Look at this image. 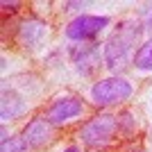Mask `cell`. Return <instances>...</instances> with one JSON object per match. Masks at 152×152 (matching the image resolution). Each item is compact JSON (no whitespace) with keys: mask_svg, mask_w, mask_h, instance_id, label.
Wrapping results in <instances>:
<instances>
[{"mask_svg":"<svg viewBox=\"0 0 152 152\" xmlns=\"http://www.w3.org/2000/svg\"><path fill=\"white\" fill-rule=\"evenodd\" d=\"M134 66L141 70H152V39L141 45L134 55Z\"/></svg>","mask_w":152,"mask_h":152,"instance_id":"10","label":"cell"},{"mask_svg":"<svg viewBox=\"0 0 152 152\" xmlns=\"http://www.w3.org/2000/svg\"><path fill=\"white\" fill-rule=\"evenodd\" d=\"M141 37V25L136 20H123L121 27L107 39L104 43V64L109 68H123L129 64V59L134 61V48L139 43Z\"/></svg>","mask_w":152,"mask_h":152,"instance_id":"1","label":"cell"},{"mask_svg":"<svg viewBox=\"0 0 152 152\" xmlns=\"http://www.w3.org/2000/svg\"><path fill=\"white\" fill-rule=\"evenodd\" d=\"M23 139H25V143L30 148H41L52 139V125L45 121L43 116L32 118L25 125V129H23Z\"/></svg>","mask_w":152,"mask_h":152,"instance_id":"6","label":"cell"},{"mask_svg":"<svg viewBox=\"0 0 152 152\" xmlns=\"http://www.w3.org/2000/svg\"><path fill=\"white\" fill-rule=\"evenodd\" d=\"M84 114V102L73 98V95H64V98H57L50 107L45 109V121L50 125H64V123L73 121L77 116Z\"/></svg>","mask_w":152,"mask_h":152,"instance_id":"5","label":"cell"},{"mask_svg":"<svg viewBox=\"0 0 152 152\" xmlns=\"http://www.w3.org/2000/svg\"><path fill=\"white\" fill-rule=\"evenodd\" d=\"M150 139H152V136H150Z\"/></svg>","mask_w":152,"mask_h":152,"instance_id":"14","label":"cell"},{"mask_svg":"<svg viewBox=\"0 0 152 152\" xmlns=\"http://www.w3.org/2000/svg\"><path fill=\"white\" fill-rule=\"evenodd\" d=\"M148 27L152 30V14H150V18H148Z\"/></svg>","mask_w":152,"mask_h":152,"instance_id":"13","label":"cell"},{"mask_svg":"<svg viewBox=\"0 0 152 152\" xmlns=\"http://www.w3.org/2000/svg\"><path fill=\"white\" fill-rule=\"evenodd\" d=\"M132 95V84L123 80V77H107L93 84L91 89V100L100 107H111V104H121Z\"/></svg>","mask_w":152,"mask_h":152,"instance_id":"2","label":"cell"},{"mask_svg":"<svg viewBox=\"0 0 152 152\" xmlns=\"http://www.w3.org/2000/svg\"><path fill=\"white\" fill-rule=\"evenodd\" d=\"M27 143H25V139L23 136H14V139H9V141H5L2 145H0V152H27Z\"/></svg>","mask_w":152,"mask_h":152,"instance_id":"11","label":"cell"},{"mask_svg":"<svg viewBox=\"0 0 152 152\" xmlns=\"http://www.w3.org/2000/svg\"><path fill=\"white\" fill-rule=\"evenodd\" d=\"M45 34H48V25H43L41 20H25V23L18 27L20 43H23V45H30V48L39 45L45 39Z\"/></svg>","mask_w":152,"mask_h":152,"instance_id":"8","label":"cell"},{"mask_svg":"<svg viewBox=\"0 0 152 152\" xmlns=\"http://www.w3.org/2000/svg\"><path fill=\"white\" fill-rule=\"evenodd\" d=\"M116 129H118V118L111 114H102L82 127L80 139L84 143H89V145H100V143H104V141H109L114 136Z\"/></svg>","mask_w":152,"mask_h":152,"instance_id":"3","label":"cell"},{"mask_svg":"<svg viewBox=\"0 0 152 152\" xmlns=\"http://www.w3.org/2000/svg\"><path fill=\"white\" fill-rule=\"evenodd\" d=\"M70 55H73V64L77 66V70L84 73V75H91V73H95V70L100 68V52H98L95 43L80 45Z\"/></svg>","mask_w":152,"mask_h":152,"instance_id":"7","label":"cell"},{"mask_svg":"<svg viewBox=\"0 0 152 152\" xmlns=\"http://www.w3.org/2000/svg\"><path fill=\"white\" fill-rule=\"evenodd\" d=\"M109 25L107 16H91V14H82L75 20H70L66 27V37L73 41H91L100 34L104 27Z\"/></svg>","mask_w":152,"mask_h":152,"instance_id":"4","label":"cell"},{"mask_svg":"<svg viewBox=\"0 0 152 152\" xmlns=\"http://www.w3.org/2000/svg\"><path fill=\"white\" fill-rule=\"evenodd\" d=\"M25 111V102L20 95H16L14 91H5L2 93V102H0V116L2 121H12L16 116H20Z\"/></svg>","mask_w":152,"mask_h":152,"instance_id":"9","label":"cell"},{"mask_svg":"<svg viewBox=\"0 0 152 152\" xmlns=\"http://www.w3.org/2000/svg\"><path fill=\"white\" fill-rule=\"evenodd\" d=\"M64 152H80V150H77V148H66Z\"/></svg>","mask_w":152,"mask_h":152,"instance_id":"12","label":"cell"}]
</instances>
